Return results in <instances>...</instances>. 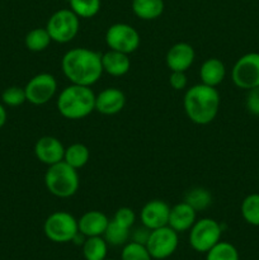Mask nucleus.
I'll list each match as a JSON object with an SVG mask.
<instances>
[{"label": "nucleus", "mask_w": 259, "mask_h": 260, "mask_svg": "<svg viewBox=\"0 0 259 260\" xmlns=\"http://www.w3.org/2000/svg\"><path fill=\"white\" fill-rule=\"evenodd\" d=\"M104 260H116V259H104Z\"/></svg>", "instance_id": "c9c22d12"}, {"label": "nucleus", "mask_w": 259, "mask_h": 260, "mask_svg": "<svg viewBox=\"0 0 259 260\" xmlns=\"http://www.w3.org/2000/svg\"><path fill=\"white\" fill-rule=\"evenodd\" d=\"M2 101L8 107H19L24 102H27L24 88L13 85L5 89L2 94Z\"/></svg>", "instance_id": "c756f323"}, {"label": "nucleus", "mask_w": 259, "mask_h": 260, "mask_svg": "<svg viewBox=\"0 0 259 260\" xmlns=\"http://www.w3.org/2000/svg\"><path fill=\"white\" fill-rule=\"evenodd\" d=\"M241 216L251 226H259V193L246 196L241 202Z\"/></svg>", "instance_id": "393cba45"}, {"label": "nucleus", "mask_w": 259, "mask_h": 260, "mask_svg": "<svg viewBox=\"0 0 259 260\" xmlns=\"http://www.w3.org/2000/svg\"><path fill=\"white\" fill-rule=\"evenodd\" d=\"M65 147L62 142L53 136H43L37 140L35 145V155L42 164L51 167L63 161Z\"/></svg>", "instance_id": "ddd939ff"}, {"label": "nucleus", "mask_w": 259, "mask_h": 260, "mask_svg": "<svg viewBox=\"0 0 259 260\" xmlns=\"http://www.w3.org/2000/svg\"><path fill=\"white\" fill-rule=\"evenodd\" d=\"M45 185L48 192L57 198H70L79 190L78 170L65 161L48 167L45 174Z\"/></svg>", "instance_id": "20e7f679"}, {"label": "nucleus", "mask_w": 259, "mask_h": 260, "mask_svg": "<svg viewBox=\"0 0 259 260\" xmlns=\"http://www.w3.org/2000/svg\"><path fill=\"white\" fill-rule=\"evenodd\" d=\"M7 119H8L7 109H5V107L0 103V128L4 127V124L7 123Z\"/></svg>", "instance_id": "f704fd0d"}, {"label": "nucleus", "mask_w": 259, "mask_h": 260, "mask_svg": "<svg viewBox=\"0 0 259 260\" xmlns=\"http://www.w3.org/2000/svg\"><path fill=\"white\" fill-rule=\"evenodd\" d=\"M196 221H197V211L184 201L170 207L168 226H170L177 233L190 230Z\"/></svg>", "instance_id": "dca6fc26"}, {"label": "nucleus", "mask_w": 259, "mask_h": 260, "mask_svg": "<svg viewBox=\"0 0 259 260\" xmlns=\"http://www.w3.org/2000/svg\"><path fill=\"white\" fill-rule=\"evenodd\" d=\"M196 58L195 48L187 42H178L169 48L165 62L170 71H185L193 65Z\"/></svg>", "instance_id": "4468645a"}, {"label": "nucleus", "mask_w": 259, "mask_h": 260, "mask_svg": "<svg viewBox=\"0 0 259 260\" xmlns=\"http://www.w3.org/2000/svg\"><path fill=\"white\" fill-rule=\"evenodd\" d=\"M178 244H179L178 233L167 225L151 230L146 248L152 259L164 260L174 254Z\"/></svg>", "instance_id": "9d476101"}, {"label": "nucleus", "mask_w": 259, "mask_h": 260, "mask_svg": "<svg viewBox=\"0 0 259 260\" xmlns=\"http://www.w3.org/2000/svg\"><path fill=\"white\" fill-rule=\"evenodd\" d=\"M103 73L111 76H123L131 69V60L127 53L109 50L102 55Z\"/></svg>", "instance_id": "a211bd4d"}, {"label": "nucleus", "mask_w": 259, "mask_h": 260, "mask_svg": "<svg viewBox=\"0 0 259 260\" xmlns=\"http://www.w3.org/2000/svg\"><path fill=\"white\" fill-rule=\"evenodd\" d=\"M121 260H152L146 245L130 241L124 244L121 253Z\"/></svg>", "instance_id": "c85d7f7f"}, {"label": "nucleus", "mask_w": 259, "mask_h": 260, "mask_svg": "<svg viewBox=\"0 0 259 260\" xmlns=\"http://www.w3.org/2000/svg\"><path fill=\"white\" fill-rule=\"evenodd\" d=\"M140 42L139 32L127 23L112 24L106 32V43L109 50L130 55L140 47Z\"/></svg>", "instance_id": "1a4fd4ad"}, {"label": "nucleus", "mask_w": 259, "mask_h": 260, "mask_svg": "<svg viewBox=\"0 0 259 260\" xmlns=\"http://www.w3.org/2000/svg\"><path fill=\"white\" fill-rule=\"evenodd\" d=\"M52 42L46 28H35L24 38V45L32 52H42Z\"/></svg>", "instance_id": "b1692460"}, {"label": "nucleus", "mask_w": 259, "mask_h": 260, "mask_svg": "<svg viewBox=\"0 0 259 260\" xmlns=\"http://www.w3.org/2000/svg\"><path fill=\"white\" fill-rule=\"evenodd\" d=\"M246 109L254 116H259V86L249 90L246 96Z\"/></svg>", "instance_id": "2f4dec72"}, {"label": "nucleus", "mask_w": 259, "mask_h": 260, "mask_svg": "<svg viewBox=\"0 0 259 260\" xmlns=\"http://www.w3.org/2000/svg\"><path fill=\"white\" fill-rule=\"evenodd\" d=\"M126 104V96L118 88H106L95 95V111L104 116L119 113Z\"/></svg>", "instance_id": "2eb2a0df"}, {"label": "nucleus", "mask_w": 259, "mask_h": 260, "mask_svg": "<svg viewBox=\"0 0 259 260\" xmlns=\"http://www.w3.org/2000/svg\"><path fill=\"white\" fill-rule=\"evenodd\" d=\"M258 178H259V174H258Z\"/></svg>", "instance_id": "e433bc0d"}, {"label": "nucleus", "mask_w": 259, "mask_h": 260, "mask_svg": "<svg viewBox=\"0 0 259 260\" xmlns=\"http://www.w3.org/2000/svg\"><path fill=\"white\" fill-rule=\"evenodd\" d=\"M69 4L79 18L89 19L98 14L102 3L101 0H69Z\"/></svg>", "instance_id": "bb28decb"}, {"label": "nucleus", "mask_w": 259, "mask_h": 260, "mask_svg": "<svg viewBox=\"0 0 259 260\" xmlns=\"http://www.w3.org/2000/svg\"><path fill=\"white\" fill-rule=\"evenodd\" d=\"M109 223V218L106 213L101 211H88L78 220L79 231L86 238L91 236H103L107 226Z\"/></svg>", "instance_id": "f3484780"}, {"label": "nucleus", "mask_w": 259, "mask_h": 260, "mask_svg": "<svg viewBox=\"0 0 259 260\" xmlns=\"http://www.w3.org/2000/svg\"><path fill=\"white\" fill-rule=\"evenodd\" d=\"M206 260H239V251L228 241H218L206 253Z\"/></svg>", "instance_id": "a878e982"}, {"label": "nucleus", "mask_w": 259, "mask_h": 260, "mask_svg": "<svg viewBox=\"0 0 259 260\" xmlns=\"http://www.w3.org/2000/svg\"><path fill=\"white\" fill-rule=\"evenodd\" d=\"M187 76L183 71H170L169 84L174 90H183L187 88Z\"/></svg>", "instance_id": "473e14b6"}, {"label": "nucleus", "mask_w": 259, "mask_h": 260, "mask_svg": "<svg viewBox=\"0 0 259 260\" xmlns=\"http://www.w3.org/2000/svg\"><path fill=\"white\" fill-rule=\"evenodd\" d=\"M164 8V0H132V12L142 20L157 19Z\"/></svg>", "instance_id": "aec40b11"}, {"label": "nucleus", "mask_w": 259, "mask_h": 260, "mask_svg": "<svg viewBox=\"0 0 259 260\" xmlns=\"http://www.w3.org/2000/svg\"><path fill=\"white\" fill-rule=\"evenodd\" d=\"M43 233L52 243H71L74 236L79 233L78 220L71 213L56 211L46 218L43 223Z\"/></svg>", "instance_id": "423d86ee"}, {"label": "nucleus", "mask_w": 259, "mask_h": 260, "mask_svg": "<svg viewBox=\"0 0 259 260\" xmlns=\"http://www.w3.org/2000/svg\"><path fill=\"white\" fill-rule=\"evenodd\" d=\"M226 75L225 63L216 57H210L203 61L200 69V78L202 84L216 88L223 81Z\"/></svg>", "instance_id": "6ab92c4d"}, {"label": "nucleus", "mask_w": 259, "mask_h": 260, "mask_svg": "<svg viewBox=\"0 0 259 260\" xmlns=\"http://www.w3.org/2000/svg\"><path fill=\"white\" fill-rule=\"evenodd\" d=\"M112 220L116 221L119 225L124 226L127 229H131L136 222V213L132 208L130 207H121L114 212V216Z\"/></svg>", "instance_id": "7c9ffc66"}, {"label": "nucleus", "mask_w": 259, "mask_h": 260, "mask_svg": "<svg viewBox=\"0 0 259 260\" xmlns=\"http://www.w3.org/2000/svg\"><path fill=\"white\" fill-rule=\"evenodd\" d=\"M61 69L71 84L91 86L102 78V55L85 47L69 50L61 60Z\"/></svg>", "instance_id": "f257e3e1"}, {"label": "nucleus", "mask_w": 259, "mask_h": 260, "mask_svg": "<svg viewBox=\"0 0 259 260\" xmlns=\"http://www.w3.org/2000/svg\"><path fill=\"white\" fill-rule=\"evenodd\" d=\"M57 109L68 119H83L95 111V94L90 86L71 84L58 94Z\"/></svg>", "instance_id": "7ed1b4c3"}, {"label": "nucleus", "mask_w": 259, "mask_h": 260, "mask_svg": "<svg viewBox=\"0 0 259 260\" xmlns=\"http://www.w3.org/2000/svg\"><path fill=\"white\" fill-rule=\"evenodd\" d=\"M131 236V229H127L124 226L117 223L114 220H109L108 226L103 234L104 240L108 245L112 246H122L128 243V239Z\"/></svg>", "instance_id": "5701e85b"}, {"label": "nucleus", "mask_w": 259, "mask_h": 260, "mask_svg": "<svg viewBox=\"0 0 259 260\" xmlns=\"http://www.w3.org/2000/svg\"><path fill=\"white\" fill-rule=\"evenodd\" d=\"M80 18L71 9H60L53 13L47 20L46 29L51 40L56 43L71 42L78 36Z\"/></svg>", "instance_id": "39448f33"}, {"label": "nucleus", "mask_w": 259, "mask_h": 260, "mask_svg": "<svg viewBox=\"0 0 259 260\" xmlns=\"http://www.w3.org/2000/svg\"><path fill=\"white\" fill-rule=\"evenodd\" d=\"M231 79L238 88L250 90L259 86V53L249 52L238 58L231 70Z\"/></svg>", "instance_id": "6e6552de"}, {"label": "nucleus", "mask_w": 259, "mask_h": 260, "mask_svg": "<svg viewBox=\"0 0 259 260\" xmlns=\"http://www.w3.org/2000/svg\"><path fill=\"white\" fill-rule=\"evenodd\" d=\"M83 255L85 260H104L108 253V244L103 236H91L86 238L83 244Z\"/></svg>", "instance_id": "4be33fe9"}, {"label": "nucleus", "mask_w": 259, "mask_h": 260, "mask_svg": "<svg viewBox=\"0 0 259 260\" xmlns=\"http://www.w3.org/2000/svg\"><path fill=\"white\" fill-rule=\"evenodd\" d=\"M150 233H151V230L142 225L141 228L135 229L134 233H131V236H130V238H131V241L142 244V245H146L147 240H149Z\"/></svg>", "instance_id": "72a5a7b5"}, {"label": "nucleus", "mask_w": 259, "mask_h": 260, "mask_svg": "<svg viewBox=\"0 0 259 260\" xmlns=\"http://www.w3.org/2000/svg\"><path fill=\"white\" fill-rule=\"evenodd\" d=\"M90 157L89 149L84 144H71L70 146L65 147V154H63V161L70 165L74 169L79 170L85 167Z\"/></svg>", "instance_id": "412c9836"}, {"label": "nucleus", "mask_w": 259, "mask_h": 260, "mask_svg": "<svg viewBox=\"0 0 259 260\" xmlns=\"http://www.w3.org/2000/svg\"><path fill=\"white\" fill-rule=\"evenodd\" d=\"M169 213L170 207L167 202L160 200H152L145 203L141 212H140V218H141V223L145 228L155 230V229L168 225Z\"/></svg>", "instance_id": "f8f14e48"}, {"label": "nucleus", "mask_w": 259, "mask_h": 260, "mask_svg": "<svg viewBox=\"0 0 259 260\" xmlns=\"http://www.w3.org/2000/svg\"><path fill=\"white\" fill-rule=\"evenodd\" d=\"M27 102L33 106H43L55 96L57 81L52 74L41 73L33 76L24 86Z\"/></svg>", "instance_id": "9b49d317"}, {"label": "nucleus", "mask_w": 259, "mask_h": 260, "mask_svg": "<svg viewBox=\"0 0 259 260\" xmlns=\"http://www.w3.org/2000/svg\"><path fill=\"white\" fill-rule=\"evenodd\" d=\"M184 202L192 206L196 211H202L210 207V205L212 203V197H211V193L207 189L198 187L193 188L185 194Z\"/></svg>", "instance_id": "cd10ccee"}, {"label": "nucleus", "mask_w": 259, "mask_h": 260, "mask_svg": "<svg viewBox=\"0 0 259 260\" xmlns=\"http://www.w3.org/2000/svg\"><path fill=\"white\" fill-rule=\"evenodd\" d=\"M221 99L217 89L213 86L197 84L187 89L183 98V107L188 118L196 124L211 123L220 109Z\"/></svg>", "instance_id": "f03ea898"}, {"label": "nucleus", "mask_w": 259, "mask_h": 260, "mask_svg": "<svg viewBox=\"0 0 259 260\" xmlns=\"http://www.w3.org/2000/svg\"><path fill=\"white\" fill-rule=\"evenodd\" d=\"M222 228L213 218H201L195 222L189 231V245L198 253H207L221 241Z\"/></svg>", "instance_id": "0eeeda50"}]
</instances>
